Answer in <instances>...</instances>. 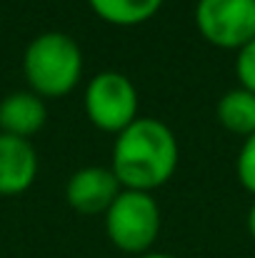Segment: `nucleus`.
<instances>
[{"mask_svg": "<svg viewBox=\"0 0 255 258\" xmlns=\"http://www.w3.org/2000/svg\"><path fill=\"white\" fill-rule=\"evenodd\" d=\"M248 233L253 236V241H255V203L250 206V211H248Z\"/></svg>", "mask_w": 255, "mask_h": 258, "instance_id": "ddd939ff", "label": "nucleus"}, {"mask_svg": "<svg viewBox=\"0 0 255 258\" xmlns=\"http://www.w3.org/2000/svg\"><path fill=\"white\" fill-rule=\"evenodd\" d=\"M235 173L240 185L255 196V133L250 138H245V143L240 146L238 161H235Z\"/></svg>", "mask_w": 255, "mask_h": 258, "instance_id": "9b49d317", "label": "nucleus"}, {"mask_svg": "<svg viewBox=\"0 0 255 258\" xmlns=\"http://www.w3.org/2000/svg\"><path fill=\"white\" fill-rule=\"evenodd\" d=\"M215 115L220 120V125L228 133L250 138L255 133V93L245 88H233L228 90L218 105H215Z\"/></svg>", "mask_w": 255, "mask_h": 258, "instance_id": "1a4fd4ad", "label": "nucleus"}, {"mask_svg": "<svg viewBox=\"0 0 255 258\" xmlns=\"http://www.w3.org/2000/svg\"><path fill=\"white\" fill-rule=\"evenodd\" d=\"M85 115L103 133H123L138 120V90L133 81L115 71H103L85 86Z\"/></svg>", "mask_w": 255, "mask_h": 258, "instance_id": "20e7f679", "label": "nucleus"}, {"mask_svg": "<svg viewBox=\"0 0 255 258\" xmlns=\"http://www.w3.org/2000/svg\"><path fill=\"white\" fill-rule=\"evenodd\" d=\"M23 73L33 93L40 98L68 95L80 83L83 50L75 38L50 30L33 38L23 55Z\"/></svg>", "mask_w": 255, "mask_h": 258, "instance_id": "f03ea898", "label": "nucleus"}, {"mask_svg": "<svg viewBox=\"0 0 255 258\" xmlns=\"http://www.w3.org/2000/svg\"><path fill=\"white\" fill-rule=\"evenodd\" d=\"M235 76H238L240 88L255 93V38L238 50V55H235Z\"/></svg>", "mask_w": 255, "mask_h": 258, "instance_id": "f8f14e48", "label": "nucleus"}, {"mask_svg": "<svg viewBox=\"0 0 255 258\" xmlns=\"http://www.w3.org/2000/svg\"><path fill=\"white\" fill-rule=\"evenodd\" d=\"M178 138L158 118H138L115 136L110 171L125 190L153 193L178 168Z\"/></svg>", "mask_w": 255, "mask_h": 258, "instance_id": "f257e3e1", "label": "nucleus"}, {"mask_svg": "<svg viewBox=\"0 0 255 258\" xmlns=\"http://www.w3.org/2000/svg\"><path fill=\"white\" fill-rule=\"evenodd\" d=\"M165 0H88L90 10L110 25H140L150 20Z\"/></svg>", "mask_w": 255, "mask_h": 258, "instance_id": "9d476101", "label": "nucleus"}, {"mask_svg": "<svg viewBox=\"0 0 255 258\" xmlns=\"http://www.w3.org/2000/svg\"><path fill=\"white\" fill-rule=\"evenodd\" d=\"M38 175V153L28 138L0 133V196L25 193Z\"/></svg>", "mask_w": 255, "mask_h": 258, "instance_id": "0eeeda50", "label": "nucleus"}, {"mask_svg": "<svg viewBox=\"0 0 255 258\" xmlns=\"http://www.w3.org/2000/svg\"><path fill=\"white\" fill-rule=\"evenodd\" d=\"M138 258H175L170 253H145V256H138Z\"/></svg>", "mask_w": 255, "mask_h": 258, "instance_id": "4468645a", "label": "nucleus"}, {"mask_svg": "<svg viewBox=\"0 0 255 258\" xmlns=\"http://www.w3.org/2000/svg\"><path fill=\"white\" fill-rule=\"evenodd\" d=\"M48 120V108L43 98L33 90H18L0 100V133L30 138L43 131Z\"/></svg>", "mask_w": 255, "mask_h": 258, "instance_id": "6e6552de", "label": "nucleus"}, {"mask_svg": "<svg viewBox=\"0 0 255 258\" xmlns=\"http://www.w3.org/2000/svg\"><path fill=\"white\" fill-rule=\"evenodd\" d=\"M200 35L223 50H240L255 38V0H198Z\"/></svg>", "mask_w": 255, "mask_h": 258, "instance_id": "39448f33", "label": "nucleus"}, {"mask_svg": "<svg viewBox=\"0 0 255 258\" xmlns=\"http://www.w3.org/2000/svg\"><path fill=\"white\" fill-rule=\"evenodd\" d=\"M123 185L115 178V173L103 166H85L68 178L65 185V201L73 211L83 216L108 213L113 201L120 196Z\"/></svg>", "mask_w": 255, "mask_h": 258, "instance_id": "423d86ee", "label": "nucleus"}, {"mask_svg": "<svg viewBox=\"0 0 255 258\" xmlns=\"http://www.w3.org/2000/svg\"><path fill=\"white\" fill-rule=\"evenodd\" d=\"M105 233L123 253H150L160 233V208L153 193L123 188L105 213Z\"/></svg>", "mask_w": 255, "mask_h": 258, "instance_id": "7ed1b4c3", "label": "nucleus"}]
</instances>
